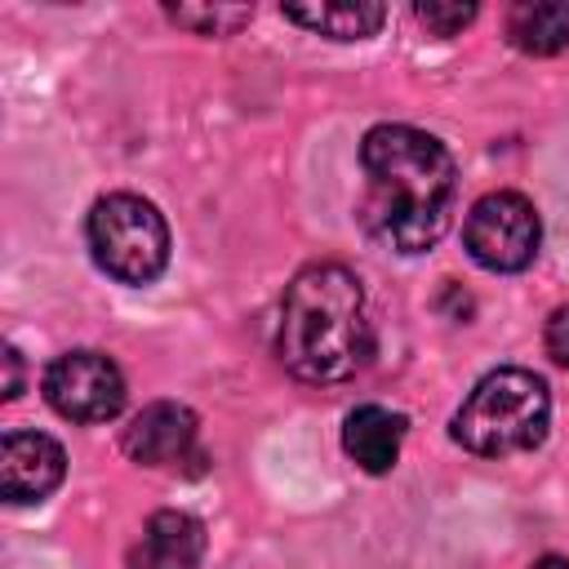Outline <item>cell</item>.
Listing matches in <instances>:
<instances>
[{
	"mask_svg": "<svg viewBox=\"0 0 569 569\" xmlns=\"http://www.w3.org/2000/svg\"><path fill=\"white\" fill-rule=\"evenodd\" d=\"M289 22L307 27V31H320L329 40H365L382 27L387 9L382 4H369V0H320V4H284L280 9Z\"/></svg>",
	"mask_w": 569,
	"mask_h": 569,
	"instance_id": "obj_11",
	"label": "cell"
},
{
	"mask_svg": "<svg viewBox=\"0 0 569 569\" xmlns=\"http://www.w3.org/2000/svg\"><path fill=\"white\" fill-rule=\"evenodd\" d=\"M204 556V525L191 511H156L138 542L129 547L124 569H196Z\"/></svg>",
	"mask_w": 569,
	"mask_h": 569,
	"instance_id": "obj_9",
	"label": "cell"
},
{
	"mask_svg": "<svg viewBox=\"0 0 569 569\" xmlns=\"http://www.w3.org/2000/svg\"><path fill=\"white\" fill-rule=\"evenodd\" d=\"M44 400L71 422H107L124 409V373L111 356L76 347L44 369Z\"/></svg>",
	"mask_w": 569,
	"mask_h": 569,
	"instance_id": "obj_6",
	"label": "cell"
},
{
	"mask_svg": "<svg viewBox=\"0 0 569 569\" xmlns=\"http://www.w3.org/2000/svg\"><path fill=\"white\" fill-rule=\"evenodd\" d=\"M529 569H569V560H565V556H542V560H533Z\"/></svg>",
	"mask_w": 569,
	"mask_h": 569,
	"instance_id": "obj_17",
	"label": "cell"
},
{
	"mask_svg": "<svg viewBox=\"0 0 569 569\" xmlns=\"http://www.w3.org/2000/svg\"><path fill=\"white\" fill-rule=\"evenodd\" d=\"M400 445H405V418L382 405H360L342 422V449L369 476L391 471L400 458Z\"/></svg>",
	"mask_w": 569,
	"mask_h": 569,
	"instance_id": "obj_10",
	"label": "cell"
},
{
	"mask_svg": "<svg viewBox=\"0 0 569 569\" xmlns=\"http://www.w3.org/2000/svg\"><path fill=\"white\" fill-rule=\"evenodd\" d=\"M124 453L142 467H173L196 453V413L178 400L147 405L124 427Z\"/></svg>",
	"mask_w": 569,
	"mask_h": 569,
	"instance_id": "obj_8",
	"label": "cell"
},
{
	"mask_svg": "<svg viewBox=\"0 0 569 569\" xmlns=\"http://www.w3.org/2000/svg\"><path fill=\"white\" fill-rule=\"evenodd\" d=\"M67 476V453L44 431H4L0 440V493L9 502H40Z\"/></svg>",
	"mask_w": 569,
	"mask_h": 569,
	"instance_id": "obj_7",
	"label": "cell"
},
{
	"mask_svg": "<svg viewBox=\"0 0 569 569\" xmlns=\"http://www.w3.org/2000/svg\"><path fill=\"white\" fill-rule=\"evenodd\" d=\"M462 244L485 271H525L542 244L538 209L520 191H489L471 204Z\"/></svg>",
	"mask_w": 569,
	"mask_h": 569,
	"instance_id": "obj_5",
	"label": "cell"
},
{
	"mask_svg": "<svg viewBox=\"0 0 569 569\" xmlns=\"http://www.w3.org/2000/svg\"><path fill=\"white\" fill-rule=\"evenodd\" d=\"M418 22L431 31V36H458L471 18H476V4H440V0H422L413 4Z\"/></svg>",
	"mask_w": 569,
	"mask_h": 569,
	"instance_id": "obj_14",
	"label": "cell"
},
{
	"mask_svg": "<svg viewBox=\"0 0 569 569\" xmlns=\"http://www.w3.org/2000/svg\"><path fill=\"white\" fill-rule=\"evenodd\" d=\"M93 262L120 284H151L169 262V227L160 209L133 191H111L84 222Z\"/></svg>",
	"mask_w": 569,
	"mask_h": 569,
	"instance_id": "obj_4",
	"label": "cell"
},
{
	"mask_svg": "<svg viewBox=\"0 0 569 569\" xmlns=\"http://www.w3.org/2000/svg\"><path fill=\"white\" fill-rule=\"evenodd\" d=\"M276 351L284 369L302 382H342L360 373L373 351V325L360 276L342 262L302 267L284 289Z\"/></svg>",
	"mask_w": 569,
	"mask_h": 569,
	"instance_id": "obj_2",
	"label": "cell"
},
{
	"mask_svg": "<svg viewBox=\"0 0 569 569\" xmlns=\"http://www.w3.org/2000/svg\"><path fill=\"white\" fill-rule=\"evenodd\" d=\"M542 347H547V356H551L560 369H569V302L547 316V325H542Z\"/></svg>",
	"mask_w": 569,
	"mask_h": 569,
	"instance_id": "obj_15",
	"label": "cell"
},
{
	"mask_svg": "<svg viewBox=\"0 0 569 569\" xmlns=\"http://www.w3.org/2000/svg\"><path fill=\"white\" fill-rule=\"evenodd\" d=\"M507 40L520 53L547 58L569 49V4L556 0H520L507 9Z\"/></svg>",
	"mask_w": 569,
	"mask_h": 569,
	"instance_id": "obj_12",
	"label": "cell"
},
{
	"mask_svg": "<svg viewBox=\"0 0 569 569\" xmlns=\"http://www.w3.org/2000/svg\"><path fill=\"white\" fill-rule=\"evenodd\" d=\"M164 18L196 36H231L253 18V9L249 4H169Z\"/></svg>",
	"mask_w": 569,
	"mask_h": 569,
	"instance_id": "obj_13",
	"label": "cell"
},
{
	"mask_svg": "<svg viewBox=\"0 0 569 569\" xmlns=\"http://www.w3.org/2000/svg\"><path fill=\"white\" fill-rule=\"evenodd\" d=\"M551 422L547 382L529 369L485 373L453 413V440L480 458H511L542 445Z\"/></svg>",
	"mask_w": 569,
	"mask_h": 569,
	"instance_id": "obj_3",
	"label": "cell"
},
{
	"mask_svg": "<svg viewBox=\"0 0 569 569\" xmlns=\"http://www.w3.org/2000/svg\"><path fill=\"white\" fill-rule=\"evenodd\" d=\"M0 360H4V391L0 396L4 400H18V391H22V356H18V347L4 342V356Z\"/></svg>",
	"mask_w": 569,
	"mask_h": 569,
	"instance_id": "obj_16",
	"label": "cell"
},
{
	"mask_svg": "<svg viewBox=\"0 0 569 569\" xmlns=\"http://www.w3.org/2000/svg\"><path fill=\"white\" fill-rule=\"evenodd\" d=\"M365 231L396 253L431 249L453 218L458 169L440 138L413 124H373L360 142Z\"/></svg>",
	"mask_w": 569,
	"mask_h": 569,
	"instance_id": "obj_1",
	"label": "cell"
}]
</instances>
